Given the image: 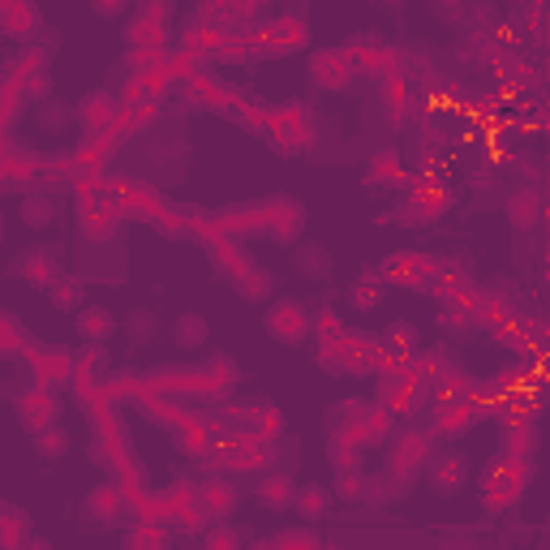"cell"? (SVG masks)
<instances>
[{"label":"cell","instance_id":"cell-28","mask_svg":"<svg viewBox=\"0 0 550 550\" xmlns=\"http://www.w3.org/2000/svg\"><path fill=\"white\" fill-rule=\"evenodd\" d=\"M48 297H52V306L69 314V310H82L86 306V284L78 280V275H61L52 288H48Z\"/></svg>","mask_w":550,"mask_h":550},{"label":"cell","instance_id":"cell-38","mask_svg":"<svg viewBox=\"0 0 550 550\" xmlns=\"http://www.w3.org/2000/svg\"><path fill=\"white\" fill-rule=\"evenodd\" d=\"M237 288H241V297L258 301V297H263L267 288H271V275H267V271H250V280H245V275H241V280H237Z\"/></svg>","mask_w":550,"mask_h":550},{"label":"cell","instance_id":"cell-2","mask_svg":"<svg viewBox=\"0 0 550 550\" xmlns=\"http://www.w3.org/2000/svg\"><path fill=\"white\" fill-rule=\"evenodd\" d=\"M263 327L271 331L280 344H306L314 336V310H306L301 301L284 297V301H271L267 314H263Z\"/></svg>","mask_w":550,"mask_h":550},{"label":"cell","instance_id":"cell-24","mask_svg":"<svg viewBox=\"0 0 550 550\" xmlns=\"http://www.w3.org/2000/svg\"><path fill=\"white\" fill-rule=\"evenodd\" d=\"M18 215H22V224L26 228H35V233H43V228H52L56 224V198L52 194H26L22 198V207H18Z\"/></svg>","mask_w":550,"mask_h":550},{"label":"cell","instance_id":"cell-19","mask_svg":"<svg viewBox=\"0 0 550 550\" xmlns=\"http://www.w3.org/2000/svg\"><path fill=\"white\" fill-rule=\"evenodd\" d=\"M207 340H211V323L202 314L185 310L172 318V344H177V349H207Z\"/></svg>","mask_w":550,"mask_h":550},{"label":"cell","instance_id":"cell-16","mask_svg":"<svg viewBox=\"0 0 550 550\" xmlns=\"http://www.w3.org/2000/svg\"><path fill=\"white\" fill-rule=\"evenodd\" d=\"M331 490L327 486H318V482H306V486H297V495H293V512L306 520V525H318V520H327L331 516Z\"/></svg>","mask_w":550,"mask_h":550},{"label":"cell","instance_id":"cell-36","mask_svg":"<svg viewBox=\"0 0 550 550\" xmlns=\"http://www.w3.org/2000/svg\"><path fill=\"white\" fill-rule=\"evenodd\" d=\"M202 542H207V550H228V546H241L245 533L233 529V525H220V529H207V533H202Z\"/></svg>","mask_w":550,"mask_h":550},{"label":"cell","instance_id":"cell-32","mask_svg":"<svg viewBox=\"0 0 550 550\" xmlns=\"http://www.w3.org/2000/svg\"><path fill=\"white\" fill-rule=\"evenodd\" d=\"M370 409V400H336L327 409V430H353L357 434V422H361V413Z\"/></svg>","mask_w":550,"mask_h":550},{"label":"cell","instance_id":"cell-42","mask_svg":"<svg viewBox=\"0 0 550 550\" xmlns=\"http://www.w3.org/2000/svg\"><path fill=\"white\" fill-rule=\"evenodd\" d=\"M26 538V525L18 516H0V542H22Z\"/></svg>","mask_w":550,"mask_h":550},{"label":"cell","instance_id":"cell-23","mask_svg":"<svg viewBox=\"0 0 550 550\" xmlns=\"http://www.w3.org/2000/svg\"><path fill=\"white\" fill-rule=\"evenodd\" d=\"M121 331L134 349H147V344H155V336H159V314L155 310H129L121 318Z\"/></svg>","mask_w":550,"mask_h":550},{"label":"cell","instance_id":"cell-40","mask_svg":"<svg viewBox=\"0 0 550 550\" xmlns=\"http://www.w3.org/2000/svg\"><path fill=\"white\" fill-rule=\"evenodd\" d=\"M434 18L460 26V18H465V0H434Z\"/></svg>","mask_w":550,"mask_h":550},{"label":"cell","instance_id":"cell-13","mask_svg":"<svg viewBox=\"0 0 550 550\" xmlns=\"http://www.w3.org/2000/svg\"><path fill=\"white\" fill-rule=\"evenodd\" d=\"M374 349H379V357H387V361H396V366H404V361H409L417 349H422V336H417L413 323H392L379 340H374Z\"/></svg>","mask_w":550,"mask_h":550},{"label":"cell","instance_id":"cell-5","mask_svg":"<svg viewBox=\"0 0 550 550\" xmlns=\"http://www.w3.org/2000/svg\"><path fill=\"white\" fill-rule=\"evenodd\" d=\"M13 413H18V422H22L26 434H35V430H43V426L61 422V396H56L52 387L35 383L31 392H22L18 400H13Z\"/></svg>","mask_w":550,"mask_h":550},{"label":"cell","instance_id":"cell-27","mask_svg":"<svg viewBox=\"0 0 550 550\" xmlns=\"http://www.w3.org/2000/svg\"><path fill=\"white\" fill-rule=\"evenodd\" d=\"M508 220H512L516 228H533V224L542 220V194H538V190L512 194V198H508Z\"/></svg>","mask_w":550,"mask_h":550},{"label":"cell","instance_id":"cell-22","mask_svg":"<svg viewBox=\"0 0 550 550\" xmlns=\"http://www.w3.org/2000/svg\"><path fill=\"white\" fill-rule=\"evenodd\" d=\"M344 301H349V310H361V314L379 310L383 306V280L379 275H357V280L344 288Z\"/></svg>","mask_w":550,"mask_h":550},{"label":"cell","instance_id":"cell-15","mask_svg":"<svg viewBox=\"0 0 550 550\" xmlns=\"http://www.w3.org/2000/svg\"><path fill=\"white\" fill-rule=\"evenodd\" d=\"M254 43H258V52L263 56H284V52H293V48H301V22H293V18H284V22H271V26H263V31L254 35Z\"/></svg>","mask_w":550,"mask_h":550},{"label":"cell","instance_id":"cell-8","mask_svg":"<svg viewBox=\"0 0 550 550\" xmlns=\"http://www.w3.org/2000/svg\"><path fill=\"white\" fill-rule=\"evenodd\" d=\"M82 516L91 525H121L129 516V499H125V486L121 482H99L91 495L82 499Z\"/></svg>","mask_w":550,"mask_h":550},{"label":"cell","instance_id":"cell-33","mask_svg":"<svg viewBox=\"0 0 550 550\" xmlns=\"http://www.w3.org/2000/svg\"><path fill=\"white\" fill-rule=\"evenodd\" d=\"M0 26H5L9 35H18V39H26L39 26V13H35V5L26 0V5H18V9H5L0 13Z\"/></svg>","mask_w":550,"mask_h":550},{"label":"cell","instance_id":"cell-43","mask_svg":"<svg viewBox=\"0 0 550 550\" xmlns=\"http://www.w3.org/2000/svg\"><path fill=\"white\" fill-rule=\"evenodd\" d=\"M18 5H26V0H0V13H5V9H18Z\"/></svg>","mask_w":550,"mask_h":550},{"label":"cell","instance_id":"cell-21","mask_svg":"<svg viewBox=\"0 0 550 550\" xmlns=\"http://www.w3.org/2000/svg\"><path fill=\"white\" fill-rule=\"evenodd\" d=\"M293 267H297V275H306V280H327V275H331V254H327V245L301 241L297 250H293Z\"/></svg>","mask_w":550,"mask_h":550},{"label":"cell","instance_id":"cell-31","mask_svg":"<svg viewBox=\"0 0 550 550\" xmlns=\"http://www.w3.org/2000/svg\"><path fill=\"white\" fill-rule=\"evenodd\" d=\"M69 121H74V108H69L65 99H43L35 108V125L43 134H61V129H69Z\"/></svg>","mask_w":550,"mask_h":550},{"label":"cell","instance_id":"cell-37","mask_svg":"<svg viewBox=\"0 0 550 550\" xmlns=\"http://www.w3.org/2000/svg\"><path fill=\"white\" fill-rule=\"evenodd\" d=\"M138 18H151V22H159V26H168L172 0H138Z\"/></svg>","mask_w":550,"mask_h":550},{"label":"cell","instance_id":"cell-9","mask_svg":"<svg viewBox=\"0 0 550 550\" xmlns=\"http://www.w3.org/2000/svg\"><path fill=\"white\" fill-rule=\"evenodd\" d=\"M447 202H452V194H447V190L417 185V194L404 202V211H396V220L400 224H430V220H439V215L447 211Z\"/></svg>","mask_w":550,"mask_h":550},{"label":"cell","instance_id":"cell-11","mask_svg":"<svg viewBox=\"0 0 550 550\" xmlns=\"http://www.w3.org/2000/svg\"><path fill=\"white\" fill-rule=\"evenodd\" d=\"M430 271L434 263H426L422 254H392L379 280H392L400 288H430Z\"/></svg>","mask_w":550,"mask_h":550},{"label":"cell","instance_id":"cell-14","mask_svg":"<svg viewBox=\"0 0 550 550\" xmlns=\"http://www.w3.org/2000/svg\"><path fill=\"white\" fill-rule=\"evenodd\" d=\"M293 495H297V482L288 473H267L263 482H258V490H254L258 508L271 512V516H280V512L293 508Z\"/></svg>","mask_w":550,"mask_h":550},{"label":"cell","instance_id":"cell-35","mask_svg":"<svg viewBox=\"0 0 550 550\" xmlns=\"http://www.w3.org/2000/svg\"><path fill=\"white\" fill-rule=\"evenodd\" d=\"M361 490H366V473H361V469H340L336 473V490H331V495L344 499V503H361Z\"/></svg>","mask_w":550,"mask_h":550},{"label":"cell","instance_id":"cell-26","mask_svg":"<svg viewBox=\"0 0 550 550\" xmlns=\"http://www.w3.org/2000/svg\"><path fill=\"white\" fill-rule=\"evenodd\" d=\"M31 443H35V456H39V460H61V456L69 452V447H74V443H69V430H65L61 422H52V426L35 430V434H31Z\"/></svg>","mask_w":550,"mask_h":550},{"label":"cell","instance_id":"cell-30","mask_svg":"<svg viewBox=\"0 0 550 550\" xmlns=\"http://www.w3.org/2000/svg\"><path fill=\"white\" fill-rule=\"evenodd\" d=\"M263 550H284V546H301V550H323V533H314L310 525L301 529H284V533H271V538L258 542Z\"/></svg>","mask_w":550,"mask_h":550},{"label":"cell","instance_id":"cell-4","mask_svg":"<svg viewBox=\"0 0 550 550\" xmlns=\"http://www.w3.org/2000/svg\"><path fill=\"white\" fill-rule=\"evenodd\" d=\"M422 477L430 482V490H434L439 499H452V495H460V486L469 482V456H465V452H456V447L430 452Z\"/></svg>","mask_w":550,"mask_h":550},{"label":"cell","instance_id":"cell-20","mask_svg":"<svg viewBox=\"0 0 550 550\" xmlns=\"http://www.w3.org/2000/svg\"><path fill=\"white\" fill-rule=\"evenodd\" d=\"M387 439H392V409H387V404H370L357 422V443L374 447V443H387Z\"/></svg>","mask_w":550,"mask_h":550},{"label":"cell","instance_id":"cell-12","mask_svg":"<svg viewBox=\"0 0 550 550\" xmlns=\"http://www.w3.org/2000/svg\"><path fill=\"white\" fill-rule=\"evenodd\" d=\"M237 503H241V495H237L233 482H202L194 508L207 516V520H228V516L237 512Z\"/></svg>","mask_w":550,"mask_h":550},{"label":"cell","instance_id":"cell-17","mask_svg":"<svg viewBox=\"0 0 550 550\" xmlns=\"http://www.w3.org/2000/svg\"><path fill=\"white\" fill-rule=\"evenodd\" d=\"M125 550H164L172 542V529L159 516H142L134 529H125Z\"/></svg>","mask_w":550,"mask_h":550},{"label":"cell","instance_id":"cell-1","mask_svg":"<svg viewBox=\"0 0 550 550\" xmlns=\"http://www.w3.org/2000/svg\"><path fill=\"white\" fill-rule=\"evenodd\" d=\"M387 443H392V447H387V473H392V482L413 490V482L422 477L426 460L434 452V434L430 430H400Z\"/></svg>","mask_w":550,"mask_h":550},{"label":"cell","instance_id":"cell-10","mask_svg":"<svg viewBox=\"0 0 550 550\" xmlns=\"http://www.w3.org/2000/svg\"><path fill=\"white\" fill-rule=\"evenodd\" d=\"M74 327L86 344H108L121 331V318L108 306H82V310H74Z\"/></svg>","mask_w":550,"mask_h":550},{"label":"cell","instance_id":"cell-6","mask_svg":"<svg viewBox=\"0 0 550 550\" xmlns=\"http://www.w3.org/2000/svg\"><path fill=\"white\" fill-rule=\"evenodd\" d=\"M477 422H482V413H477L465 396H456L447 404H434L430 409V434L434 439H447V443H456L460 434H469Z\"/></svg>","mask_w":550,"mask_h":550},{"label":"cell","instance_id":"cell-7","mask_svg":"<svg viewBox=\"0 0 550 550\" xmlns=\"http://www.w3.org/2000/svg\"><path fill=\"white\" fill-rule=\"evenodd\" d=\"M9 275H13V280H26L31 288H52V284L65 275V267H61V258H56L52 250H43V245H31V250H22L18 258H13Z\"/></svg>","mask_w":550,"mask_h":550},{"label":"cell","instance_id":"cell-34","mask_svg":"<svg viewBox=\"0 0 550 550\" xmlns=\"http://www.w3.org/2000/svg\"><path fill=\"white\" fill-rule=\"evenodd\" d=\"M409 177H404V168H400V159L392 151H383V155H374V164H370V185H404Z\"/></svg>","mask_w":550,"mask_h":550},{"label":"cell","instance_id":"cell-3","mask_svg":"<svg viewBox=\"0 0 550 550\" xmlns=\"http://www.w3.org/2000/svg\"><path fill=\"white\" fill-rule=\"evenodd\" d=\"M357 56L344 52V48H318L310 56V82L318 86V91H349V86L357 82Z\"/></svg>","mask_w":550,"mask_h":550},{"label":"cell","instance_id":"cell-44","mask_svg":"<svg viewBox=\"0 0 550 550\" xmlns=\"http://www.w3.org/2000/svg\"><path fill=\"white\" fill-rule=\"evenodd\" d=\"M392 5H396V0H392Z\"/></svg>","mask_w":550,"mask_h":550},{"label":"cell","instance_id":"cell-29","mask_svg":"<svg viewBox=\"0 0 550 550\" xmlns=\"http://www.w3.org/2000/svg\"><path fill=\"white\" fill-rule=\"evenodd\" d=\"M434 323H439V331H443V336H469V331L477 327V314L469 310V306H456V301H447V306L439 310V314H434Z\"/></svg>","mask_w":550,"mask_h":550},{"label":"cell","instance_id":"cell-25","mask_svg":"<svg viewBox=\"0 0 550 550\" xmlns=\"http://www.w3.org/2000/svg\"><path fill=\"white\" fill-rule=\"evenodd\" d=\"M121 35H125V48L129 52H155L159 43H164V26L151 22V18H129Z\"/></svg>","mask_w":550,"mask_h":550},{"label":"cell","instance_id":"cell-39","mask_svg":"<svg viewBox=\"0 0 550 550\" xmlns=\"http://www.w3.org/2000/svg\"><path fill=\"white\" fill-rule=\"evenodd\" d=\"M0 344H5V349H22V344H26V331L13 323L5 310H0Z\"/></svg>","mask_w":550,"mask_h":550},{"label":"cell","instance_id":"cell-18","mask_svg":"<svg viewBox=\"0 0 550 550\" xmlns=\"http://www.w3.org/2000/svg\"><path fill=\"white\" fill-rule=\"evenodd\" d=\"M78 117L86 125V134H99V129H108L112 121H117V99H112L108 91H91L78 104Z\"/></svg>","mask_w":550,"mask_h":550},{"label":"cell","instance_id":"cell-41","mask_svg":"<svg viewBox=\"0 0 550 550\" xmlns=\"http://www.w3.org/2000/svg\"><path fill=\"white\" fill-rule=\"evenodd\" d=\"M86 5H91L95 18H121V13H129L134 0H86Z\"/></svg>","mask_w":550,"mask_h":550}]
</instances>
